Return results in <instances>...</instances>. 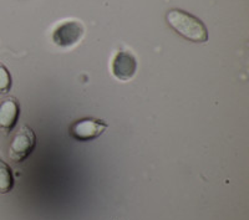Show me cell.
<instances>
[{
    "label": "cell",
    "mask_w": 249,
    "mask_h": 220,
    "mask_svg": "<svg viewBox=\"0 0 249 220\" xmlns=\"http://www.w3.org/2000/svg\"><path fill=\"white\" fill-rule=\"evenodd\" d=\"M166 21L179 36L191 43L203 44L208 41V30L203 21L182 9L168 10Z\"/></svg>",
    "instance_id": "1"
},
{
    "label": "cell",
    "mask_w": 249,
    "mask_h": 220,
    "mask_svg": "<svg viewBox=\"0 0 249 220\" xmlns=\"http://www.w3.org/2000/svg\"><path fill=\"white\" fill-rule=\"evenodd\" d=\"M36 146V135L29 126H23L17 133L9 146V158L14 163H21L33 153Z\"/></svg>",
    "instance_id": "2"
},
{
    "label": "cell",
    "mask_w": 249,
    "mask_h": 220,
    "mask_svg": "<svg viewBox=\"0 0 249 220\" xmlns=\"http://www.w3.org/2000/svg\"><path fill=\"white\" fill-rule=\"evenodd\" d=\"M107 128L108 124L104 119L86 117V118L77 119L71 124L69 127V135L75 141L89 142L99 138Z\"/></svg>",
    "instance_id": "3"
},
{
    "label": "cell",
    "mask_w": 249,
    "mask_h": 220,
    "mask_svg": "<svg viewBox=\"0 0 249 220\" xmlns=\"http://www.w3.org/2000/svg\"><path fill=\"white\" fill-rule=\"evenodd\" d=\"M84 26L76 20H68L60 24L53 33V41L60 48H71L76 45L84 36Z\"/></svg>",
    "instance_id": "4"
},
{
    "label": "cell",
    "mask_w": 249,
    "mask_h": 220,
    "mask_svg": "<svg viewBox=\"0 0 249 220\" xmlns=\"http://www.w3.org/2000/svg\"><path fill=\"white\" fill-rule=\"evenodd\" d=\"M137 70V60L135 55L128 50L119 51L112 59L111 71L112 75L120 81H130Z\"/></svg>",
    "instance_id": "5"
},
{
    "label": "cell",
    "mask_w": 249,
    "mask_h": 220,
    "mask_svg": "<svg viewBox=\"0 0 249 220\" xmlns=\"http://www.w3.org/2000/svg\"><path fill=\"white\" fill-rule=\"evenodd\" d=\"M20 116V104L15 97H8L0 103V130L9 135L17 126Z\"/></svg>",
    "instance_id": "6"
},
{
    "label": "cell",
    "mask_w": 249,
    "mask_h": 220,
    "mask_svg": "<svg viewBox=\"0 0 249 220\" xmlns=\"http://www.w3.org/2000/svg\"><path fill=\"white\" fill-rule=\"evenodd\" d=\"M14 186V177H13L12 168L0 159V194H6Z\"/></svg>",
    "instance_id": "7"
},
{
    "label": "cell",
    "mask_w": 249,
    "mask_h": 220,
    "mask_svg": "<svg viewBox=\"0 0 249 220\" xmlns=\"http://www.w3.org/2000/svg\"><path fill=\"white\" fill-rule=\"evenodd\" d=\"M13 80L8 68L0 64V95H8L12 90Z\"/></svg>",
    "instance_id": "8"
}]
</instances>
